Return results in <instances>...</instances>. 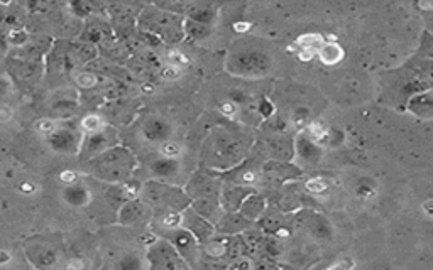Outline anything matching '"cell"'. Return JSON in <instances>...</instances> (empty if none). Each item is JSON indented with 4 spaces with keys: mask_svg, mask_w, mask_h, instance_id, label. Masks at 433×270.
Segmentation results:
<instances>
[{
    "mask_svg": "<svg viewBox=\"0 0 433 270\" xmlns=\"http://www.w3.org/2000/svg\"><path fill=\"white\" fill-rule=\"evenodd\" d=\"M161 76L165 79H168V82H173V79H176L178 76H180V68L174 66V64H171V66H166L165 69H163Z\"/></svg>",
    "mask_w": 433,
    "mask_h": 270,
    "instance_id": "d6a6232c",
    "label": "cell"
},
{
    "mask_svg": "<svg viewBox=\"0 0 433 270\" xmlns=\"http://www.w3.org/2000/svg\"><path fill=\"white\" fill-rule=\"evenodd\" d=\"M9 86H10V79L5 78V76H0V98L9 91Z\"/></svg>",
    "mask_w": 433,
    "mask_h": 270,
    "instance_id": "74e56055",
    "label": "cell"
},
{
    "mask_svg": "<svg viewBox=\"0 0 433 270\" xmlns=\"http://www.w3.org/2000/svg\"><path fill=\"white\" fill-rule=\"evenodd\" d=\"M264 173L268 174L269 180H283V177H288V176H294L293 174V167L288 166V164H283V162H276V164H268L264 169Z\"/></svg>",
    "mask_w": 433,
    "mask_h": 270,
    "instance_id": "603a6c76",
    "label": "cell"
},
{
    "mask_svg": "<svg viewBox=\"0 0 433 270\" xmlns=\"http://www.w3.org/2000/svg\"><path fill=\"white\" fill-rule=\"evenodd\" d=\"M261 112H263L264 115H269V113L272 112V105H269L268 101H264V103H263V110H261Z\"/></svg>",
    "mask_w": 433,
    "mask_h": 270,
    "instance_id": "7bdbcfd3",
    "label": "cell"
},
{
    "mask_svg": "<svg viewBox=\"0 0 433 270\" xmlns=\"http://www.w3.org/2000/svg\"><path fill=\"white\" fill-rule=\"evenodd\" d=\"M151 90H152L151 85H145V86H144V91H151Z\"/></svg>",
    "mask_w": 433,
    "mask_h": 270,
    "instance_id": "bcb514c9",
    "label": "cell"
},
{
    "mask_svg": "<svg viewBox=\"0 0 433 270\" xmlns=\"http://www.w3.org/2000/svg\"><path fill=\"white\" fill-rule=\"evenodd\" d=\"M10 260V255L7 254V251H3V250H0V265H3V264H7V262Z\"/></svg>",
    "mask_w": 433,
    "mask_h": 270,
    "instance_id": "b9f144b4",
    "label": "cell"
},
{
    "mask_svg": "<svg viewBox=\"0 0 433 270\" xmlns=\"http://www.w3.org/2000/svg\"><path fill=\"white\" fill-rule=\"evenodd\" d=\"M144 193L148 195L149 203L159 204V206H161L163 201H165V206L168 208V210L174 211V213H176V210L180 208L178 203H181L185 206L183 193L176 191V189L169 188V186L161 184V182H151V184L148 186V189H144Z\"/></svg>",
    "mask_w": 433,
    "mask_h": 270,
    "instance_id": "277c9868",
    "label": "cell"
},
{
    "mask_svg": "<svg viewBox=\"0 0 433 270\" xmlns=\"http://www.w3.org/2000/svg\"><path fill=\"white\" fill-rule=\"evenodd\" d=\"M268 61H266L264 56L261 54L253 53V54H247V56L239 58V68H242L244 71H259V69H264Z\"/></svg>",
    "mask_w": 433,
    "mask_h": 270,
    "instance_id": "ffe728a7",
    "label": "cell"
},
{
    "mask_svg": "<svg viewBox=\"0 0 433 270\" xmlns=\"http://www.w3.org/2000/svg\"><path fill=\"white\" fill-rule=\"evenodd\" d=\"M9 78L17 83H36L43 75V66L39 61H29L23 58L9 60Z\"/></svg>",
    "mask_w": 433,
    "mask_h": 270,
    "instance_id": "5b68a950",
    "label": "cell"
},
{
    "mask_svg": "<svg viewBox=\"0 0 433 270\" xmlns=\"http://www.w3.org/2000/svg\"><path fill=\"white\" fill-rule=\"evenodd\" d=\"M21 191H23V193H34L36 191V186L29 184V182H24V184H21Z\"/></svg>",
    "mask_w": 433,
    "mask_h": 270,
    "instance_id": "ab89813d",
    "label": "cell"
},
{
    "mask_svg": "<svg viewBox=\"0 0 433 270\" xmlns=\"http://www.w3.org/2000/svg\"><path fill=\"white\" fill-rule=\"evenodd\" d=\"M115 270H148L145 262L137 254H127L119 258Z\"/></svg>",
    "mask_w": 433,
    "mask_h": 270,
    "instance_id": "7402d4cb",
    "label": "cell"
},
{
    "mask_svg": "<svg viewBox=\"0 0 433 270\" xmlns=\"http://www.w3.org/2000/svg\"><path fill=\"white\" fill-rule=\"evenodd\" d=\"M229 270H253V267H250V262L247 260V258H239V260H235L234 264L231 265Z\"/></svg>",
    "mask_w": 433,
    "mask_h": 270,
    "instance_id": "d590c367",
    "label": "cell"
},
{
    "mask_svg": "<svg viewBox=\"0 0 433 270\" xmlns=\"http://www.w3.org/2000/svg\"><path fill=\"white\" fill-rule=\"evenodd\" d=\"M320 61L327 66H333V64L340 63L344 60V49L337 45V42H323L316 51Z\"/></svg>",
    "mask_w": 433,
    "mask_h": 270,
    "instance_id": "9a60e30c",
    "label": "cell"
},
{
    "mask_svg": "<svg viewBox=\"0 0 433 270\" xmlns=\"http://www.w3.org/2000/svg\"><path fill=\"white\" fill-rule=\"evenodd\" d=\"M76 83H78L82 88H92V86H95L97 83V76L92 75V73H82V75L76 76Z\"/></svg>",
    "mask_w": 433,
    "mask_h": 270,
    "instance_id": "83f0119b",
    "label": "cell"
},
{
    "mask_svg": "<svg viewBox=\"0 0 433 270\" xmlns=\"http://www.w3.org/2000/svg\"><path fill=\"white\" fill-rule=\"evenodd\" d=\"M136 167V159L127 149L110 147L86 164V173L107 182H126Z\"/></svg>",
    "mask_w": 433,
    "mask_h": 270,
    "instance_id": "6da1fadb",
    "label": "cell"
},
{
    "mask_svg": "<svg viewBox=\"0 0 433 270\" xmlns=\"http://www.w3.org/2000/svg\"><path fill=\"white\" fill-rule=\"evenodd\" d=\"M250 226V221L246 220L241 213H229L225 214L224 218L218 223V228L220 232H227V233H234V232H242V230H247Z\"/></svg>",
    "mask_w": 433,
    "mask_h": 270,
    "instance_id": "ac0fdd59",
    "label": "cell"
},
{
    "mask_svg": "<svg viewBox=\"0 0 433 270\" xmlns=\"http://www.w3.org/2000/svg\"><path fill=\"white\" fill-rule=\"evenodd\" d=\"M217 184L209 176H198L191 181V184H188V195H191L195 201H198V199H217Z\"/></svg>",
    "mask_w": 433,
    "mask_h": 270,
    "instance_id": "8fae6325",
    "label": "cell"
},
{
    "mask_svg": "<svg viewBox=\"0 0 433 270\" xmlns=\"http://www.w3.org/2000/svg\"><path fill=\"white\" fill-rule=\"evenodd\" d=\"M256 270H276V267L269 264V262H261V264L256 267Z\"/></svg>",
    "mask_w": 433,
    "mask_h": 270,
    "instance_id": "60d3db41",
    "label": "cell"
},
{
    "mask_svg": "<svg viewBox=\"0 0 433 270\" xmlns=\"http://www.w3.org/2000/svg\"><path fill=\"white\" fill-rule=\"evenodd\" d=\"M358 195L362 196V198H369V196L376 195V189H374V186H371L369 182L362 181L361 184L358 186Z\"/></svg>",
    "mask_w": 433,
    "mask_h": 270,
    "instance_id": "1f68e13d",
    "label": "cell"
},
{
    "mask_svg": "<svg viewBox=\"0 0 433 270\" xmlns=\"http://www.w3.org/2000/svg\"><path fill=\"white\" fill-rule=\"evenodd\" d=\"M36 130H38L41 135H51L56 130V123L53 122V120H39L38 123H36Z\"/></svg>",
    "mask_w": 433,
    "mask_h": 270,
    "instance_id": "f1b7e54d",
    "label": "cell"
},
{
    "mask_svg": "<svg viewBox=\"0 0 433 270\" xmlns=\"http://www.w3.org/2000/svg\"><path fill=\"white\" fill-rule=\"evenodd\" d=\"M247 29H249V24H235V31H247Z\"/></svg>",
    "mask_w": 433,
    "mask_h": 270,
    "instance_id": "ee69618b",
    "label": "cell"
},
{
    "mask_svg": "<svg viewBox=\"0 0 433 270\" xmlns=\"http://www.w3.org/2000/svg\"><path fill=\"white\" fill-rule=\"evenodd\" d=\"M264 199L257 195H249L241 204V214L246 220H256L263 214Z\"/></svg>",
    "mask_w": 433,
    "mask_h": 270,
    "instance_id": "e0dca14e",
    "label": "cell"
},
{
    "mask_svg": "<svg viewBox=\"0 0 433 270\" xmlns=\"http://www.w3.org/2000/svg\"><path fill=\"white\" fill-rule=\"evenodd\" d=\"M112 144H114V137L107 130L102 129L95 134H89L85 138H82V144H80V158L85 160L93 159L95 156L110 149Z\"/></svg>",
    "mask_w": 433,
    "mask_h": 270,
    "instance_id": "52a82bcc",
    "label": "cell"
},
{
    "mask_svg": "<svg viewBox=\"0 0 433 270\" xmlns=\"http://www.w3.org/2000/svg\"><path fill=\"white\" fill-rule=\"evenodd\" d=\"M220 112L225 113V115H234V113L237 112V108H235V105L231 103V101H225V103L220 105Z\"/></svg>",
    "mask_w": 433,
    "mask_h": 270,
    "instance_id": "8d00e7d4",
    "label": "cell"
},
{
    "mask_svg": "<svg viewBox=\"0 0 433 270\" xmlns=\"http://www.w3.org/2000/svg\"><path fill=\"white\" fill-rule=\"evenodd\" d=\"M104 129V122H102L100 116L97 115H86L85 119L82 120V130L86 135L89 134H95L98 130Z\"/></svg>",
    "mask_w": 433,
    "mask_h": 270,
    "instance_id": "d4e9b609",
    "label": "cell"
},
{
    "mask_svg": "<svg viewBox=\"0 0 433 270\" xmlns=\"http://www.w3.org/2000/svg\"><path fill=\"white\" fill-rule=\"evenodd\" d=\"M48 144L54 152L61 154H76L80 151L82 137L71 129H56L48 135Z\"/></svg>",
    "mask_w": 433,
    "mask_h": 270,
    "instance_id": "ba28073f",
    "label": "cell"
},
{
    "mask_svg": "<svg viewBox=\"0 0 433 270\" xmlns=\"http://www.w3.org/2000/svg\"><path fill=\"white\" fill-rule=\"evenodd\" d=\"M61 196H63L65 203H68L73 208L86 206V204L90 203V198H92L89 189L82 184L67 186V188L63 189V193H61Z\"/></svg>",
    "mask_w": 433,
    "mask_h": 270,
    "instance_id": "4fadbf2b",
    "label": "cell"
},
{
    "mask_svg": "<svg viewBox=\"0 0 433 270\" xmlns=\"http://www.w3.org/2000/svg\"><path fill=\"white\" fill-rule=\"evenodd\" d=\"M169 235H166V242L173 245L174 250L187 260L188 265H195V262H198L200 255L198 242H196L195 236L188 230L181 228V226L180 228L169 230Z\"/></svg>",
    "mask_w": 433,
    "mask_h": 270,
    "instance_id": "3957f363",
    "label": "cell"
},
{
    "mask_svg": "<svg viewBox=\"0 0 433 270\" xmlns=\"http://www.w3.org/2000/svg\"><path fill=\"white\" fill-rule=\"evenodd\" d=\"M5 38H7V45H9V46L23 47V46L27 45L29 32L25 31L24 27L5 29Z\"/></svg>",
    "mask_w": 433,
    "mask_h": 270,
    "instance_id": "cb8c5ba5",
    "label": "cell"
},
{
    "mask_svg": "<svg viewBox=\"0 0 433 270\" xmlns=\"http://www.w3.org/2000/svg\"><path fill=\"white\" fill-rule=\"evenodd\" d=\"M296 45L300 46L301 49L316 51L320 46L323 45V41H322V36H318V34H305L298 39Z\"/></svg>",
    "mask_w": 433,
    "mask_h": 270,
    "instance_id": "484cf974",
    "label": "cell"
},
{
    "mask_svg": "<svg viewBox=\"0 0 433 270\" xmlns=\"http://www.w3.org/2000/svg\"><path fill=\"white\" fill-rule=\"evenodd\" d=\"M144 137L151 142H163L169 137V127L168 123L163 122V120H149L145 122L144 129H143Z\"/></svg>",
    "mask_w": 433,
    "mask_h": 270,
    "instance_id": "2e32d148",
    "label": "cell"
},
{
    "mask_svg": "<svg viewBox=\"0 0 433 270\" xmlns=\"http://www.w3.org/2000/svg\"><path fill=\"white\" fill-rule=\"evenodd\" d=\"M310 230L316 238H322V240H330L333 235L332 226H330L329 221H327L323 217L313 218V220L310 221Z\"/></svg>",
    "mask_w": 433,
    "mask_h": 270,
    "instance_id": "44dd1931",
    "label": "cell"
},
{
    "mask_svg": "<svg viewBox=\"0 0 433 270\" xmlns=\"http://www.w3.org/2000/svg\"><path fill=\"white\" fill-rule=\"evenodd\" d=\"M151 210L149 206L139 199H130L126 201L121 206V213H119V221L122 225H136L144 221L149 217Z\"/></svg>",
    "mask_w": 433,
    "mask_h": 270,
    "instance_id": "30bf717a",
    "label": "cell"
},
{
    "mask_svg": "<svg viewBox=\"0 0 433 270\" xmlns=\"http://www.w3.org/2000/svg\"><path fill=\"white\" fill-rule=\"evenodd\" d=\"M354 265L355 264L352 258H342V260L336 262V264H332L329 269H325V270H352L354 269Z\"/></svg>",
    "mask_w": 433,
    "mask_h": 270,
    "instance_id": "4dcf8cb0",
    "label": "cell"
},
{
    "mask_svg": "<svg viewBox=\"0 0 433 270\" xmlns=\"http://www.w3.org/2000/svg\"><path fill=\"white\" fill-rule=\"evenodd\" d=\"M25 257L31 262L32 267L38 270H48L56 264L58 250L48 242H32L25 247Z\"/></svg>",
    "mask_w": 433,
    "mask_h": 270,
    "instance_id": "8992f818",
    "label": "cell"
},
{
    "mask_svg": "<svg viewBox=\"0 0 433 270\" xmlns=\"http://www.w3.org/2000/svg\"><path fill=\"white\" fill-rule=\"evenodd\" d=\"M149 270H191L183 257L166 240L152 243L148 254Z\"/></svg>",
    "mask_w": 433,
    "mask_h": 270,
    "instance_id": "7a4b0ae2",
    "label": "cell"
},
{
    "mask_svg": "<svg viewBox=\"0 0 433 270\" xmlns=\"http://www.w3.org/2000/svg\"><path fill=\"white\" fill-rule=\"evenodd\" d=\"M430 204H432V199H428L427 204H425V208H427V214H432V211H430Z\"/></svg>",
    "mask_w": 433,
    "mask_h": 270,
    "instance_id": "f6af8a7d",
    "label": "cell"
},
{
    "mask_svg": "<svg viewBox=\"0 0 433 270\" xmlns=\"http://www.w3.org/2000/svg\"><path fill=\"white\" fill-rule=\"evenodd\" d=\"M250 195L249 189L244 188H235V189H227L222 196V203H224L225 210L229 211H235L237 208H241V204L244 203V199Z\"/></svg>",
    "mask_w": 433,
    "mask_h": 270,
    "instance_id": "d6986e66",
    "label": "cell"
},
{
    "mask_svg": "<svg viewBox=\"0 0 433 270\" xmlns=\"http://www.w3.org/2000/svg\"><path fill=\"white\" fill-rule=\"evenodd\" d=\"M313 54H315V51H312V49H301V51H300V60L310 61L312 58H313Z\"/></svg>",
    "mask_w": 433,
    "mask_h": 270,
    "instance_id": "f35d334b",
    "label": "cell"
},
{
    "mask_svg": "<svg viewBox=\"0 0 433 270\" xmlns=\"http://www.w3.org/2000/svg\"><path fill=\"white\" fill-rule=\"evenodd\" d=\"M296 154L303 162L307 164H318L322 159V149L318 144L312 140L308 135L301 134L296 138Z\"/></svg>",
    "mask_w": 433,
    "mask_h": 270,
    "instance_id": "7c38bea8",
    "label": "cell"
},
{
    "mask_svg": "<svg viewBox=\"0 0 433 270\" xmlns=\"http://www.w3.org/2000/svg\"><path fill=\"white\" fill-rule=\"evenodd\" d=\"M181 223L187 226L185 230H188L195 236L196 242H207L213 235L212 223L203 217H200L193 208H187V211L181 217Z\"/></svg>",
    "mask_w": 433,
    "mask_h": 270,
    "instance_id": "9c48e42d",
    "label": "cell"
},
{
    "mask_svg": "<svg viewBox=\"0 0 433 270\" xmlns=\"http://www.w3.org/2000/svg\"><path fill=\"white\" fill-rule=\"evenodd\" d=\"M60 180L63 181L67 186L75 184V182H76V173H75V171H63V173L60 174Z\"/></svg>",
    "mask_w": 433,
    "mask_h": 270,
    "instance_id": "e575fe53",
    "label": "cell"
},
{
    "mask_svg": "<svg viewBox=\"0 0 433 270\" xmlns=\"http://www.w3.org/2000/svg\"><path fill=\"white\" fill-rule=\"evenodd\" d=\"M14 115V110L10 105H5V103H0V123H5L9 122L10 119H12Z\"/></svg>",
    "mask_w": 433,
    "mask_h": 270,
    "instance_id": "836d02e7",
    "label": "cell"
},
{
    "mask_svg": "<svg viewBox=\"0 0 433 270\" xmlns=\"http://www.w3.org/2000/svg\"><path fill=\"white\" fill-rule=\"evenodd\" d=\"M307 189L312 193H323L327 189V182L320 177H315V180L307 182Z\"/></svg>",
    "mask_w": 433,
    "mask_h": 270,
    "instance_id": "f546056e",
    "label": "cell"
},
{
    "mask_svg": "<svg viewBox=\"0 0 433 270\" xmlns=\"http://www.w3.org/2000/svg\"><path fill=\"white\" fill-rule=\"evenodd\" d=\"M159 152H161L163 158L166 159H178L181 154V147L176 144V142H171V140H165L159 147Z\"/></svg>",
    "mask_w": 433,
    "mask_h": 270,
    "instance_id": "4316f807",
    "label": "cell"
},
{
    "mask_svg": "<svg viewBox=\"0 0 433 270\" xmlns=\"http://www.w3.org/2000/svg\"><path fill=\"white\" fill-rule=\"evenodd\" d=\"M151 173L161 180H174L180 174V162L176 159H156L151 164Z\"/></svg>",
    "mask_w": 433,
    "mask_h": 270,
    "instance_id": "5bb4252c",
    "label": "cell"
}]
</instances>
